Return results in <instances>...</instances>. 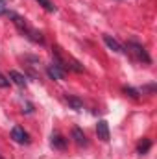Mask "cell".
<instances>
[{
	"instance_id": "obj_6",
	"label": "cell",
	"mask_w": 157,
	"mask_h": 159,
	"mask_svg": "<svg viewBox=\"0 0 157 159\" xmlns=\"http://www.w3.org/2000/svg\"><path fill=\"white\" fill-rule=\"evenodd\" d=\"M72 139H74V143L78 144V146H89V141H87V135L83 133V129L78 128V126H74L72 128Z\"/></svg>"
},
{
	"instance_id": "obj_8",
	"label": "cell",
	"mask_w": 157,
	"mask_h": 159,
	"mask_svg": "<svg viewBox=\"0 0 157 159\" xmlns=\"http://www.w3.org/2000/svg\"><path fill=\"white\" fill-rule=\"evenodd\" d=\"M9 81H13L17 87H20V89H24L26 87V76L24 74H20L19 70H9Z\"/></svg>"
},
{
	"instance_id": "obj_5",
	"label": "cell",
	"mask_w": 157,
	"mask_h": 159,
	"mask_svg": "<svg viewBox=\"0 0 157 159\" xmlns=\"http://www.w3.org/2000/svg\"><path fill=\"white\" fill-rule=\"evenodd\" d=\"M96 135H98V139L104 141V143L109 141V124H107L105 120H98V124H96Z\"/></svg>"
},
{
	"instance_id": "obj_15",
	"label": "cell",
	"mask_w": 157,
	"mask_h": 159,
	"mask_svg": "<svg viewBox=\"0 0 157 159\" xmlns=\"http://www.w3.org/2000/svg\"><path fill=\"white\" fill-rule=\"evenodd\" d=\"M7 0H0V17H4V15H7Z\"/></svg>"
},
{
	"instance_id": "obj_11",
	"label": "cell",
	"mask_w": 157,
	"mask_h": 159,
	"mask_svg": "<svg viewBox=\"0 0 157 159\" xmlns=\"http://www.w3.org/2000/svg\"><path fill=\"white\" fill-rule=\"evenodd\" d=\"M67 104H69L74 111H81V109H83V102L79 100L78 96H67Z\"/></svg>"
},
{
	"instance_id": "obj_16",
	"label": "cell",
	"mask_w": 157,
	"mask_h": 159,
	"mask_svg": "<svg viewBox=\"0 0 157 159\" xmlns=\"http://www.w3.org/2000/svg\"><path fill=\"white\" fill-rule=\"evenodd\" d=\"M6 87H9V80H6L0 74V89H6Z\"/></svg>"
},
{
	"instance_id": "obj_13",
	"label": "cell",
	"mask_w": 157,
	"mask_h": 159,
	"mask_svg": "<svg viewBox=\"0 0 157 159\" xmlns=\"http://www.w3.org/2000/svg\"><path fill=\"white\" fill-rule=\"evenodd\" d=\"M157 91V83H148V85H144L139 93H142V94H155Z\"/></svg>"
},
{
	"instance_id": "obj_10",
	"label": "cell",
	"mask_w": 157,
	"mask_h": 159,
	"mask_svg": "<svg viewBox=\"0 0 157 159\" xmlns=\"http://www.w3.org/2000/svg\"><path fill=\"white\" fill-rule=\"evenodd\" d=\"M150 148H152V141H150V139H142V141H139V144H137V154L144 156V154L150 152Z\"/></svg>"
},
{
	"instance_id": "obj_1",
	"label": "cell",
	"mask_w": 157,
	"mask_h": 159,
	"mask_svg": "<svg viewBox=\"0 0 157 159\" xmlns=\"http://www.w3.org/2000/svg\"><path fill=\"white\" fill-rule=\"evenodd\" d=\"M7 17L11 19V22L15 24V28L26 37V39H30L32 43H35V44H43L44 43V37H43V34L37 32V30H34V28H30L28 26V22L20 17V15H17V13H13V11H7Z\"/></svg>"
},
{
	"instance_id": "obj_17",
	"label": "cell",
	"mask_w": 157,
	"mask_h": 159,
	"mask_svg": "<svg viewBox=\"0 0 157 159\" xmlns=\"http://www.w3.org/2000/svg\"><path fill=\"white\" fill-rule=\"evenodd\" d=\"M24 107H26V109H22L24 113H34V106H32L30 102H26V106H24Z\"/></svg>"
},
{
	"instance_id": "obj_2",
	"label": "cell",
	"mask_w": 157,
	"mask_h": 159,
	"mask_svg": "<svg viewBox=\"0 0 157 159\" xmlns=\"http://www.w3.org/2000/svg\"><path fill=\"white\" fill-rule=\"evenodd\" d=\"M124 52L133 54V57H135L137 61L144 63V65H150V63H152V57H150V54L146 52V48H144L142 44L135 43V41H129V43L126 44V50H124Z\"/></svg>"
},
{
	"instance_id": "obj_4",
	"label": "cell",
	"mask_w": 157,
	"mask_h": 159,
	"mask_svg": "<svg viewBox=\"0 0 157 159\" xmlns=\"http://www.w3.org/2000/svg\"><path fill=\"white\" fill-rule=\"evenodd\" d=\"M50 144H52V148H54V150H65V148H67V144H69V141H67L61 133L54 131V133H52V137H50Z\"/></svg>"
},
{
	"instance_id": "obj_9",
	"label": "cell",
	"mask_w": 157,
	"mask_h": 159,
	"mask_svg": "<svg viewBox=\"0 0 157 159\" xmlns=\"http://www.w3.org/2000/svg\"><path fill=\"white\" fill-rule=\"evenodd\" d=\"M104 43H105V44H107V48H109V50H113V52H124L122 44H120L117 39H113L111 35H104Z\"/></svg>"
},
{
	"instance_id": "obj_14",
	"label": "cell",
	"mask_w": 157,
	"mask_h": 159,
	"mask_svg": "<svg viewBox=\"0 0 157 159\" xmlns=\"http://www.w3.org/2000/svg\"><path fill=\"white\" fill-rule=\"evenodd\" d=\"M35 2H39V6H43L48 13H54V11H56V6H54L50 0H35Z\"/></svg>"
},
{
	"instance_id": "obj_7",
	"label": "cell",
	"mask_w": 157,
	"mask_h": 159,
	"mask_svg": "<svg viewBox=\"0 0 157 159\" xmlns=\"http://www.w3.org/2000/svg\"><path fill=\"white\" fill-rule=\"evenodd\" d=\"M46 74H48V78H50V80H63L67 72H65L61 67H57L56 63H52V65H48V67H46Z\"/></svg>"
},
{
	"instance_id": "obj_3",
	"label": "cell",
	"mask_w": 157,
	"mask_h": 159,
	"mask_svg": "<svg viewBox=\"0 0 157 159\" xmlns=\"http://www.w3.org/2000/svg\"><path fill=\"white\" fill-rule=\"evenodd\" d=\"M11 139L15 141V143H19V144H28L30 143V135L24 131V128H20V126H13L11 128Z\"/></svg>"
},
{
	"instance_id": "obj_12",
	"label": "cell",
	"mask_w": 157,
	"mask_h": 159,
	"mask_svg": "<svg viewBox=\"0 0 157 159\" xmlns=\"http://www.w3.org/2000/svg\"><path fill=\"white\" fill-rule=\"evenodd\" d=\"M122 91H124V93H126V96H129V98H135V100H137V98H141L139 89H133V87H128V85H126V87H122Z\"/></svg>"
}]
</instances>
